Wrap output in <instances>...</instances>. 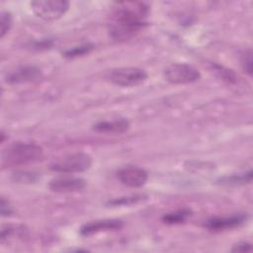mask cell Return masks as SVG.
<instances>
[{"label": "cell", "mask_w": 253, "mask_h": 253, "mask_svg": "<svg viewBox=\"0 0 253 253\" xmlns=\"http://www.w3.org/2000/svg\"><path fill=\"white\" fill-rule=\"evenodd\" d=\"M95 48V44L92 42H85L79 45L70 47L62 52V56L68 59H73L89 54Z\"/></svg>", "instance_id": "cell-15"}, {"label": "cell", "mask_w": 253, "mask_h": 253, "mask_svg": "<svg viewBox=\"0 0 253 253\" xmlns=\"http://www.w3.org/2000/svg\"><path fill=\"white\" fill-rule=\"evenodd\" d=\"M14 212L13 207L11 206V204L9 203L8 200H6L4 197L1 198V202H0V213L3 217L5 216H10L12 213Z\"/></svg>", "instance_id": "cell-22"}, {"label": "cell", "mask_w": 253, "mask_h": 253, "mask_svg": "<svg viewBox=\"0 0 253 253\" xmlns=\"http://www.w3.org/2000/svg\"><path fill=\"white\" fill-rule=\"evenodd\" d=\"M39 175L38 173L30 172V171H15L11 175V180L14 183H21V184H32L38 181Z\"/></svg>", "instance_id": "cell-17"}, {"label": "cell", "mask_w": 253, "mask_h": 253, "mask_svg": "<svg viewBox=\"0 0 253 253\" xmlns=\"http://www.w3.org/2000/svg\"><path fill=\"white\" fill-rule=\"evenodd\" d=\"M13 25V17L12 14L8 11H1L0 14V26H1V31H0V38L3 39L7 33L11 30Z\"/></svg>", "instance_id": "cell-19"}, {"label": "cell", "mask_w": 253, "mask_h": 253, "mask_svg": "<svg viewBox=\"0 0 253 253\" xmlns=\"http://www.w3.org/2000/svg\"><path fill=\"white\" fill-rule=\"evenodd\" d=\"M92 162V157L89 154L85 152H75L55 160L50 165V169L54 172L64 174L81 173L88 170Z\"/></svg>", "instance_id": "cell-4"}, {"label": "cell", "mask_w": 253, "mask_h": 253, "mask_svg": "<svg viewBox=\"0 0 253 253\" xmlns=\"http://www.w3.org/2000/svg\"><path fill=\"white\" fill-rule=\"evenodd\" d=\"M130 126L129 121L126 118H119L112 121H101L93 125L92 129L98 133L122 134L128 130Z\"/></svg>", "instance_id": "cell-12"}, {"label": "cell", "mask_w": 253, "mask_h": 253, "mask_svg": "<svg viewBox=\"0 0 253 253\" xmlns=\"http://www.w3.org/2000/svg\"><path fill=\"white\" fill-rule=\"evenodd\" d=\"M250 251H252V244L247 241H239L235 243L231 248V252H250Z\"/></svg>", "instance_id": "cell-23"}, {"label": "cell", "mask_w": 253, "mask_h": 253, "mask_svg": "<svg viewBox=\"0 0 253 253\" xmlns=\"http://www.w3.org/2000/svg\"><path fill=\"white\" fill-rule=\"evenodd\" d=\"M53 44V42L51 40H42L41 42H36L33 44V48L38 49V50H42V49H47L49 47H51Z\"/></svg>", "instance_id": "cell-24"}, {"label": "cell", "mask_w": 253, "mask_h": 253, "mask_svg": "<svg viewBox=\"0 0 253 253\" xmlns=\"http://www.w3.org/2000/svg\"><path fill=\"white\" fill-rule=\"evenodd\" d=\"M251 181H252V170L249 169L248 171L243 173L232 174L230 176L219 178L217 180V184L223 185V186H239V185L248 184Z\"/></svg>", "instance_id": "cell-13"}, {"label": "cell", "mask_w": 253, "mask_h": 253, "mask_svg": "<svg viewBox=\"0 0 253 253\" xmlns=\"http://www.w3.org/2000/svg\"><path fill=\"white\" fill-rule=\"evenodd\" d=\"M34 14L45 21L60 19L69 9V2L65 0H35L30 3Z\"/></svg>", "instance_id": "cell-6"}, {"label": "cell", "mask_w": 253, "mask_h": 253, "mask_svg": "<svg viewBox=\"0 0 253 253\" xmlns=\"http://www.w3.org/2000/svg\"><path fill=\"white\" fill-rule=\"evenodd\" d=\"M240 64L243 70L248 74L252 75V49H244L240 53Z\"/></svg>", "instance_id": "cell-20"}, {"label": "cell", "mask_w": 253, "mask_h": 253, "mask_svg": "<svg viewBox=\"0 0 253 253\" xmlns=\"http://www.w3.org/2000/svg\"><path fill=\"white\" fill-rule=\"evenodd\" d=\"M146 199L145 195L141 194H135L131 196H126V197H120L116 198L113 200H110L107 205L110 207H129L136 205Z\"/></svg>", "instance_id": "cell-16"}, {"label": "cell", "mask_w": 253, "mask_h": 253, "mask_svg": "<svg viewBox=\"0 0 253 253\" xmlns=\"http://www.w3.org/2000/svg\"><path fill=\"white\" fill-rule=\"evenodd\" d=\"M163 75L166 81L175 85L190 84L201 78L199 69L189 63L175 62L164 68Z\"/></svg>", "instance_id": "cell-5"}, {"label": "cell", "mask_w": 253, "mask_h": 253, "mask_svg": "<svg viewBox=\"0 0 253 253\" xmlns=\"http://www.w3.org/2000/svg\"><path fill=\"white\" fill-rule=\"evenodd\" d=\"M42 76V70L35 65L20 66L10 71L5 76V81L9 84H21L36 81Z\"/></svg>", "instance_id": "cell-11"}, {"label": "cell", "mask_w": 253, "mask_h": 253, "mask_svg": "<svg viewBox=\"0 0 253 253\" xmlns=\"http://www.w3.org/2000/svg\"><path fill=\"white\" fill-rule=\"evenodd\" d=\"M43 155L42 147L35 142H14L7 146L1 154V165L13 167L26 165L40 160Z\"/></svg>", "instance_id": "cell-2"}, {"label": "cell", "mask_w": 253, "mask_h": 253, "mask_svg": "<svg viewBox=\"0 0 253 253\" xmlns=\"http://www.w3.org/2000/svg\"><path fill=\"white\" fill-rule=\"evenodd\" d=\"M125 222L122 219L117 218H104V219H96L91 220L89 222L84 223L79 228V233L82 236H91L93 234H97L100 232L106 231H115L120 230L124 227Z\"/></svg>", "instance_id": "cell-9"}, {"label": "cell", "mask_w": 253, "mask_h": 253, "mask_svg": "<svg viewBox=\"0 0 253 253\" xmlns=\"http://www.w3.org/2000/svg\"><path fill=\"white\" fill-rule=\"evenodd\" d=\"M27 229L23 225H14L7 224L3 225L1 229V242H4L6 239L13 236H23Z\"/></svg>", "instance_id": "cell-18"}, {"label": "cell", "mask_w": 253, "mask_h": 253, "mask_svg": "<svg viewBox=\"0 0 253 253\" xmlns=\"http://www.w3.org/2000/svg\"><path fill=\"white\" fill-rule=\"evenodd\" d=\"M248 219L247 213H235L225 216H213L209 218L204 226L211 232H221L233 229L244 224Z\"/></svg>", "instance_id": "cell-8"}, {"label": "cell", "mask_w": 253, "mask_h": 253, "mask_svg": "<svg viewBox=\"0 0 253 253\" xmlns=\"http://www.w3.org/2000/svg\"><path fill=\"white\" fill-rule=\"evenodd\" d=\"M86 181L80 177L73 176H60L53 178L48 188L50 191L55 193H71L81 191L86 187Z\"/></svg>", "instance_id": "cell-10"}, {"label": "cell", "mask_w": 253, "mask_h": 253, "mask_svg": "<svg viewBox=\"0 0 253 253\" xmlns=\"http://www.w3.org/2000/svg\"><path fill=\"white\" fill-rule=\"evenodd\" d=\"M108 24L110 38L117 42L128 41L148 26L149 6L144 2H118Z\"/></svg>", "instance_id": "cell-1"}, {"label": "cell", "mask_w": 253, "mask_h": 253, "mask_svg": "<svg viewBox=\"0 0 253 253\" xmlns=\"http://www.w3.org/2000/svg\"><path fill=\"white\" fill-rule=\"evenodd\" d=\"M215 70L220 73L221 77L223 78V80H226L227 82H234L236 80V76L234 74V72L232 70H228L220 65H213Z\"/></svg>", "instance_id": "cell-21"}, {"label": "cell", "mask_w": 253, "mask_h": 253, "mask_svg": "<svg viewBox=\"0 0 253 253\" xmlns=\"http://www.w3.org/2000/svg\"><path fill=\"white\" fill-rule=\"evenodd\" d=\"M106 80L120 87H135L143 84L147 78V72L139 67H118L106 72Z\"/></svg>", "instance_id": "cell-3"}, {"label": "cell", "mask_w": 253, "mask_h": 253, "mask_svg": "<svg viewBox=\"0 0 253 253\" xmlns=\"http://www.w3.org/2000/svg\"><path fill=\"white\" fill-rule=\"evenodd\" d=\"M117 179L129 188H140L148 180L147 171L137 165H125L116 172Z\"/></svg>", "instance_id": "cell-7"}, {"label": "cell", "mask_w": 253, "mask_h": 253, "mask_svg": "<svg viewBox=\"0 0 253 253\" xmlns=\"http://www.w3.org/2000/svg\"><path fill=\"white\" fill-rule=\"evenodd\" d=\"M192 215V211L190 209L184 208L171 212H167L162 216V221L166 224H181L184 223Z\"/></svg>", "instance_id": "cell-14"}]
</instances>
